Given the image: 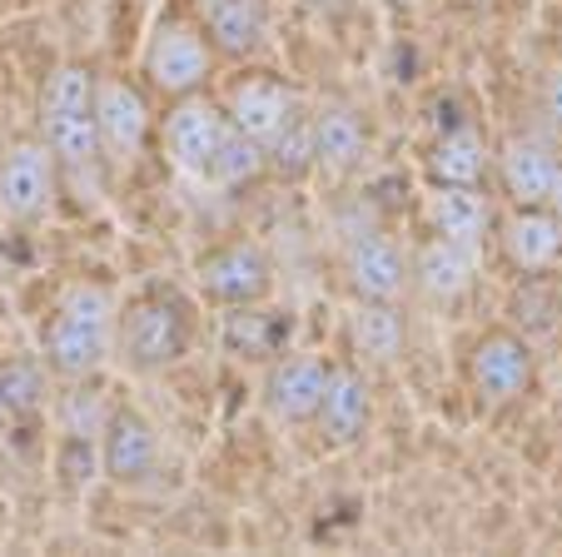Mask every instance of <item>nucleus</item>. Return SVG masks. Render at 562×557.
Masks as SVG:
<instances>
[{
    "label": "nucleus",
    "instance_id": "obj_1",
    "mask_svg": "<svg viewBox=\"0 0 562 557\" xmlns=\"http://www.w3.org/2000/svg\"><path fill=\"white\" fill-rule=\"evenodd\" d=\"M95 90L100 75H90L86 65H60L45 80L41 96V140L50 145L55 165L80 185H95V175L105 169V149H100V125H95Z\"/></svg>",
    "mask_w": 562,
    "mask_h": 557
},
{
    "label": "nucleus",
    "instance_id": "obj_2",
    "mask_svg": "<svg viewBox=\"0 0 562 557\" xmlns=\"http://www.w3.org/2000/svg\"><path fill=\"white\" fill-rule=\"evenodd\" d=\"M115 324L120 304L105 285H70L55 304L50 328H45V364L60 379L86 383L115 354Z\"/></svg>",
    "mask_w": 562,
    "mask_h": 557
},
{
    "label": "nucleus",
    "instance_id": "obj_3",
    "mask_svg": "<svg viewBox=\"0 0 562 557\" xmlns=\"http://www.w3.org/2000/svg\"><path fill=\"white\" fill-rule=\"evenodd\" d=\"M194 344V319L175 289H149V294L130 299L120 309L115 324V354H125L130 368L139 374H155V368H170L190 354Z\"/></svg>",
    "mask_w": 562,
    "mask_h": 557
},
{
    "label": "nucleus",
    "instance_id": "obj_4",
    "mask_svg": "<svg viewBox=\"0 0 562 557\" xmlns=\"http://www.w3.org/2000/svg\"><path fill=\"white\" fill-rule=\"evenodd\" d=\"M200 289L224 309L265 304L269 289H274V259L255 239L220 244L214 254L200 259Z\"/></svg>",
    "mask_w": 562,
    "mask_h": 557
},
{
    "label": "nucleus",
    "instance_id": "obj_5",
    "mask_svg": "<svg viewBox=\"0 0 562 557\" xmlns=\"http://www.w3.org/2000/svg\"><path fill=\"white\" fill-rule=\"evenodd\" d=\"M229 115L204 96H180V105L165 115V155L175 169L194 179H210V165L220 155L224 135H229Z\"/></svg>",
    "mask_w": 562,
    "mask_h": 557
},
{
    "label": "nucleus",
    "instance_id": "obj_6",
    "mask_svg": "<svg viewBox=\"0 0 562 557\" xmlns=\"http://www.w3.org/2000/svg\"><path fill=\"white\" fill-rule=\"evenodd\" d=\"M55 179H60V165L45 140L15 145L0 159V214L11 224H35L55 200Z\"/></svg>",
    "mask_w": 562,
    "mask_h": 557
},
{
    "label": "nucleus",
    "instance_id": "obj_7",
    "mask_svg": "<svg viewBox=\"0 0 562 557\" xmlns=\"http://www.w3.org/2000/svg\"><path fill=\"white\" fill-rule=\"evenodd\" d=\"M145 75L165 96H194L210 75V35L190 21H165L145 51Z\"/></svg>",
    "mask_w": 562,
    "mask_h": 557
},
{
    "label": "nucleus",
    "instance_id": "obj_8",
    "mask_svg": "<svg viewBox=\"0 0 562 557\" xmlns=\"http://www.w3.org/2000/svg\"><path fill=\"white\" fill-rule=\"evenodd\" d=\"M95 125H100V149H105V169H130L149 140V105L130 80L105 75L95 90Z\"/></svg>",
    "mask_w": 562,
    "mask_h": 557
},
{
    "label": "nucleus",
    "instance_id": "obj_9",
    "mask_svg": "<svg viewBox=\"0 0 562 557\" xmlns=\"http://www.w3.org/2000/svg\"><path fill=\"white\" fill-rule=\"evenodd\" d=\"M468 379L483 403H513L532 383V344L513 328H493L468 354Z\"/></svg>",
    "mask_w": 562,
    "mask_h": 557
},
{
    "label": "nucleus",
    "instance_id": "obj_10",
    "mask_svg": "<svg viewBox=\"0 0 562 557\" xmlns=\"http://www.w3.org/2000/svg\"><path fill=\"white\" fill-rule=\"evenodd\" d=\"M159 468V433L145 413L135 409H115L100 433V474L120 488H139L149 483Z\"/></svg>",
    "mask_w": 562,
    "mask_h": 557
},
{
    "label": "nucleus",
    "instance_id": "obj_11",
    "mask_svg": "<svg viewBox=\"0 0 562 557\" xmlns=\"http://www.w3.org/2000/svg\"><path fill=\"white\" fill-rule=\"evenodd\" d=\"M329 374L334 364H324L318 354H279L265 379V409L279 423H314L324 389H329Z\"/></svg>",
    "mask_w": 562,
    "mask_h": 557
},
{
    "label": "nucleus",
    "instance_id": "obj_12",
    "mask_svg": "<svg viewBox=\"0 0 562 557\" xmlns=\"http://www.w3.org/2000/svg\"><path fill=\"white\" fill-rule=\"evenodd\" d=\"M369 419H373V389H369V379H363L359 368L334 364L329 389H324V403H318V413H314L324 443H329V448H353V443L369 433Z\"/></svg>",
    "mask_w": 562,
    "mask_h": 557
},
{
    "label": "nucleus",
    "instance_id": "obj_13",
    "mask_svg": "<svg viewBox=\"0 0 562 557\" xmlns=\"http://www.w3.org/2000/svg\"><path fill=\"white\" fill-rule=\"evenodd\" d=\"M344 274H349V289L359 299H398L404 294V279H408V264L398 254V244L389 234H353L349 249H344Z\"/></svg>",
    "mask_w": 562,
    "mask_h": 557
},
{
    "label": "nucleus",
    "instance_id": "obj_14",
    "mask_svg": "<svg viewBox=\"0 0 562 557\" xmlns=\"http://www.w3.org/2000/svg\"><path fill=\"white\" fill-rule=\"evenodd\" d=\"M408 279H414V285L424 289L434 304H453V299H463L468 289H473V279H477L473 244H458V239H443V234H434V239H428L424 249L414 254V269H408Z\"/></svg>",
    "mask_w": 562,
    "mask_h": 557
},
{
    "label": "nucleus",
    "instance_id": "obj_15",
    "mask_svg": "<svg viewBox=\"0 0 562 557\" xmlns=\"http://www.w3.org/2000/svg\"><path fill=\"white\" fill-rule=\"evenodd\" d=\"M294 110H299L294 90H284L279 80H265V75H255V80H239L229 90V105H224V115H229L234 130H245L249 140L269 145V140H274L279 130L289 125V115H294Z\"/></svg>",
    "mask_w": 562,
    "mask_h": 557
},
{
    "label": "nucleus",
    "instance_id": "obj_16",
    "mask_svg": "<svg viewBox=\"0 0 562 557\" xmlns=\"http://www.w3.org/2000/svg\"><path fill=\"white\" fill-rule=\"evenodd\" d=\"M503 254L518 264L522 274H542L562 259V214L548 204H528L503 224Z\"/></svg>",
    "mask_w": 562,
    "mask_h": 557
},
{
    "label": "nucleus",
    "instance_id": "obj_17",
    "mask_svg": "<svg viewBox=\"0 0 562 557\" xmlns=\"http://www.w3.org/2000/svg\"><path fill=\"white\" fill-rule=\"evenodd\" d=\"M200 21L214 51L255 55L269 35V5L265 0H200Z\"/></svg>",
    "mask_w": 562,
    "mask_h": 557
},
{
    "label": "nucleus",
    "instance_id": "obj_18",
    "mask_svg": "<svg viewBox=\"0 0 562 557\" xmlns=\"http://www.w3.org/2000/svg\"><path fill=\"white\" fill-rule=\"evenodd\" d=\"M498 175H503V190L528 210V204L552 200V185H558L562 165L542 145H532V140H508L498 155Z\"/></svg>",
    "mask_w": 562,
    "mask_h": 557
},
{
    "label": "nucleus",
    "instance_id": "obj_19",
    "mask_svg": "<svg viewBox=\"0 0 562 557\" xmlns=\"http://www.w3.org/2000/svg\"><path fill=\"white\" fill-rule=\"evenodd\" d=\"M359 159H363V120L349 105H318L314 110V169L339 179Z\"/></svg>",
    "mask_w": 562,
    "mask_h": 557
},
{
    "label": "nucleus",
    "instance_id": "obj_20",
    "mask_svg": "<svg viewBox=\"0 0 562 557\" xmlns=\"http://www.w3.org/2000/svg\"><path fill=\"white\" fill-rule=\"evenodd\" d=\"M424 220H428V230L443 234V239L473 244L477 249L483 230H488V204H483V194H477L473 185H438L424 204Z\"/></svg>",
    "mask_w": 562,
    "mask_h": 557
},
{
    "label": "nucleus",
    "instance_id": "obj_21",
    "mask_svg": "<svg viewBox=\"0 0 562 557\" xmlns=\"http://www.w3.org/2000/svg\"><path fill=\"white\" fill-rule=\"evenodd\" d=\"M284 334H289V319H274L259 304H239L220 319V344L234 358H279Z\"/></svg>",
    "mask_w": 562,
    "mask_h": 557
},
{
    "label": "nucleus",
    "instance_id": "obj_22",
    "mask_svg": "<svg viewBox=\"0 0 562 557\" xmlns=\"http://www.w3.org/2000/svg\"><path fill=\"white\" fill-rule=\"evenodd\" d=\"M349 344L373 364H393L404 354V319L389 299H359L349 309Z\"/></svg>",
    "mask_w": 562,
    "mask_h": 557
},
{
    "label": "nucleus",
    "instance_id": "obj_23",
    "mask_svg": "<svg viewBox=\"0 0 562 557\" xmlns=\"http://www.w3.org/2000/svg\"><path fill=\"white\" fill-rule=\"evenodd\" d=\"M45 403V368L41 358L15 354L0 364V428H25Z\"/></svg>",
    "mask_w": 562,
    "mask_h": 557
},
{
    "label": "nucleus",
    "instance_id": "obj_24",
    "mask_svg": "<svg viewBox=\"0 0 562 557\" xmlns=\"http://www.w3.org/2000/svg\"><path fill=\"white\" fill-rule=\"evenodd\" d=\"M428 169H434L438 185H477L483 169H488V145H483V135L473 125H453L438 135Z\"/></svg>",
    "mask_w": 562,
    "mask_h": 557
},
{
    "label": "nucleus",
    "instance_id": "obj_25",
    "mask_svg": "<svg viewBox=\"0 0 562 557\" xmlns=\"http://www.w3.org/2000/svg\"><path fill=\"white\" fill-rule=\"evenodd\" d=\"M265 155L279 175H289V179L308 175V169H314V110L299 105L294 115H289V125L265 145Z\"/></svg>",
    "mask_w": 562,
    "mask_h": 557
},
{
    "label": "nucleus",
    "instance_id": "obj_26",
    "mask_svg": "<svg viewBox=\"0 0 562 557\" xmlns=\"http://www.w3.org/2000/svg\"><path fill=\"white\" fill-rule=\"evenodd\" d=\"M269 165L265 145L259 140H249L245 130H229L220 145V155H214L210 165V185H220V190H234V185H249V179H259V169Z\"/></svg>",
    "mask_w": 562,
    "mask_h": 557
},
{
    "label": "nucleus",
    "instance_id": "obj_27",
    "mask_svg": "<svg viewBox=\"0 0 562 557\" xmlns=\"http://www.w3.org/2000/svg\"><path fill=\"white\" fill-rule=\"evenodd\" d=\"M60 423H65V438H80V443H100V433H105V423H110V413H105V403L95 399V393H70L65 399V409H60Z\"/></svg>",
    "mask_w": 562,
    "mask_h": 557
},
{
    "label": "nucleus",
    "instance_id": "obj_28",
    "mask_svg": "<svg viewBox=\"0 0 562 557\" xmlns=\"http://www.w3.org/2000/svg\"><path fill=\"white\" fill-rule=\"evenodd\" d=\"M542 110H548V120L562 130V70H552L548 85H542Z\"/></svg>",
    "mask_w": 562,
    "mask_h": 557
},
{
    "label": "nucleus",
    "instance_id": "obj_29",
    "mask_svg": "<svg viewBox=\"0 0 562 557\" xmlns=\"http://www.w3.org/2000/svg\"><path fill=\"white\" fill-rule=\"evenodd\" d=\"M548 210H558V214H562V175H558V185H552V200H548Z\"/></svg>",
    "mask_w": 562,
    "mask_h": 557
},
{
    "label": "nucleus",
    "instance_id": "obj_30",
    "mask_svg": "<svg viewBox=\"0 0 562 557\" xmlns=\"http://www.w3.org/2000/svg\"><path fill=\"white\" fill-rule=\"evenodd\" d=\"M463 5H483V0H463Z\"/></svg>",
    "mask_w": 562,
    "mask_h": 557
},
{
    "label": "nucleus",
    "instance_id": "obj_31",
    "mask_svg": "<svg viewBox=\"0 0 562 557\" xmlns=\"http://www.w3.org/2000/svg\"><path fill=\"white\" fill-rule=\"evenodd\" d=\"M558 294H562V285H558Z\"/></svg>",
    "mask_w": 562,
    "mask_h": 557
}]
</instances>
